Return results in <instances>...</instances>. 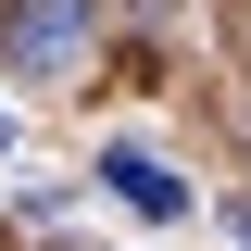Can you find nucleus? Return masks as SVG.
<instances>
[{"label":"nucleus","mask_w":251,"mask_h":251,"mask_svg":"<svg viewBox=\"0 0 251 251\" xmlns=\"http://www.w3.org/2000/svg\"><path fill=\"white\" fill-rule=\"evenodd\" d=\"M75 50H88V0H25L13 13V63L25 75H75Z\"/></svg>","instance_id":"1"},{"label":"nucleus","mask_w":251,"mask_h":251,"mask_svg":"<svg viewBox=\"0 0 251 251\" xmlns=\"http://www.w3.org/2000/svg\"><path fill=\"white\" fill-rule=\"evenodd\" d=\"M100 188H113L126 214H163V226L188 214V176H176V163H151L138 138H113V151H100Z\"/></svg>","instance_id":"2"},{"label":"nucleus","mask_w":251,"mask_h":251,"mask_svg":"<svg viewBox=\"0 0 251 251\" xmlns=\"http://www.w3.org/2000/svg\"><path fill=\"white\" fill-rule=\"evenodd\" d=\"M226 226H239V239H251V201H239V214H226Z\"/></svg>","instance_id":"3"},{"label":"nucleus","mask_w":251,"mask_h":251,"mask_svg":"<svg viewBox=\"0 0 251 251\" xmlns=\"http://www.w3.org/2000/svg\"><path fill=\"white\" fill-rule=\"evenodd\" d=\"M0 138H13V126H0Z\"/></svg>","instance_id":"4"}]
</instances>
